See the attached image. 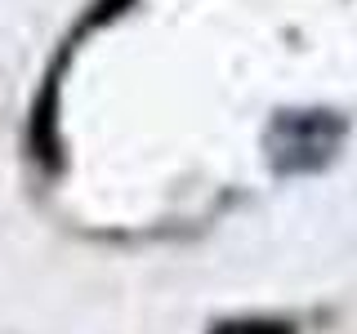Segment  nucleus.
<instances>
[{
  "label": "nucleus",
  "mask_w": 357,
  "mask_h": 334,
  "mask_svg": "<svg viewBox=\"0 0 357 334\" xmlns=\"http://www.w3.org/2000/svg\"><path fill=\"white\" fill-rule=\"evenodd\" d=\"M335 143H340V120L321 116V111H299V116H282L268 134L277 170H317L331 161Z\"/></svg>",
  "instance_id": "nucleus-1"
},
{
  "label": "nucleus",
  "mask_w": 357,
  "mask_h": 334,
  "mask_svg": "<svg viewBox=\"0 0 357 334\" xmlns=\"http://www.w3.org/2000/svg\"><path fill=\"white\" fill-rule=\"evenodd\" d=\"M215 334H290V330L277 326V321H228V326H219Z\"/></svg>",
  "instance_id": "nucleus-2"
}]
</instances>
